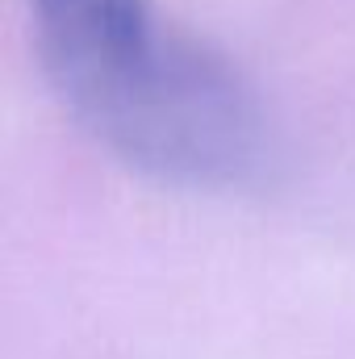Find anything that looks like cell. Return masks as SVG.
<instances>
[{"mask_svg": "<svg viewBox=\"0 0 355 359\" xmlns=\"http://www.w3.org/2000/svg\"><path fill=\"white\" fill-rule=\"evenodd\" d=\"M34 21L63 104L134 172L188 188L267 176L260 96L217 50L163 29L147 0H34Z\"/></svg>", "mask_w": 355, "mask_h": 359, "instance_id": "6da1fadb", "label": "cell"}]
</instances>
